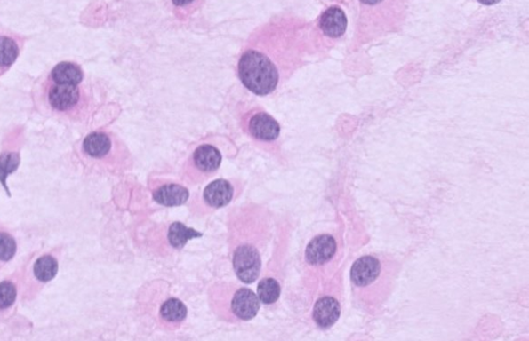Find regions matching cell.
I'll return each mask as SVG.
<instances>
[{"instance_id":"cell-6","label":"cell","mask_w":529,"mask_h":341,"mask_svg":"<svg viewBox=\"0 0 529 341\" xmlns=\"http://www.w3.org/2000/svg\"><path fill=\"white\" fill-rule=\"evenodd\" d=\"M222 159L221 150L213 143L197 145L182 163V182L186 186H195L212 179L219 172Z\"/></svg>"},{"instance_id":"cell-3","label":"cell","mask_w":529,"mask_h":341,"mask_svg":"<svg viewBox=\"0 0 529 341\" xmlns=\"http://www.w3.org/2000/svg\"><path fill=\"white\" fill-rule=\"evenodd\" d=\"M272 237V216L256 203L235 207L228 218V243L237 279L245 284L259 280L263 258Z\"/></svg>"},{"instance_id":"cell-21","label":"cell","mask_w":529,"mask_h":341,"mask_svg":"<svg viewBox=\"0 0 529 341\" xmlns=\"http://www.w3.org/2000/svg\"><path fill=\"white\" fill-rule=\"evenodd\" d=\"M195 0H173V4L177 8H183V6L193 4Z\"/></svg>"},{"instance_id":"cell-22","label":"cell","mask_w":529,"mask_h":341,"mask_svg":"<svg viewBox=\"0 0 529 341\" xmlns=\"http://www.w3.org/2000/svg\"><path fill=\"white\" fill-rule=\"evenodd\" d=\"M360 2L366 5H375L384 2V0H360Z\"/></svg>"},{"instance_id":"cell-19","label":"cell","mask_w":529,"mask_h":341,"mask_svg":"<svg viewBox=\"0 0 529 341\" xmlns=\"http://www.w3.org/2000/svg\"><path fill=\"white\" fill-rule=\"evenodd\" d=\"M20 151L4 150L0 154V183H2L9 197H11V194L8 185H6V179L12 173L16 172L19 166H20Z\"/></svg>"},{"instance_id":"cell-20","label":"cell","mask_w":529,"mask_h":341,"mask_svg":"<svg viewBox=\"0 0 529 341\" xmlns=\"http://www.w3.org/2000/svg\"><path fill=\"white\" fill-rule=\"evenodd\" d=\"M18 244L12 233L0 226V269L10 263L17 254Z\"/></svg>"},{"instance_id":"cell-9","label":"cell","mask_w":529,"mask_h":341,"mask_svg":"<svg viewBox=\"0 0 529 341\" xmlns=\"http://www.w3.org/2000/svg\"><path fill=\"white\" fill-rule=\"evenodd\" d=\"M242 193V183L236 179L210 182L201 194L191 201L189 210L194 217H206L228 207Z\"/></svg>"},{"instance_id":"cell-8","label":"cell","mask_w":529,"mask_h":341,"mask_svg":"<svg viewBox=\"0 0 529 341\" xmlns=\"http://www.w3.org/2000/svg\"><path fill=\"white\" fill-rule=\"evenodd\" d=\"M60 254L59 250H53L24 265L20 295L23 303L35 300L42 289L59 274Z\"/></svg>"},{"instance_id":"cell-12","label":"cell","mask_w":529,"mask_h":341,"mask_svg":"<svg viewBox=\"0 0 529 341\" xmlns=\"http://www.w3.org/2000/svg\"><path fill=\"white\" fill-rule=\"evenodd\" d=\"M203 237V233L184 225L181 222L171 223L162 231V245L164 255L180 251L190 240Z\"/></svg>"},{"instance_id":"cell-16","label":"cell","mask_w":529,"mask_h":341,"mask_svg":"<svg viewBox=\"0 0 529 341\" xmlns=\"http://www.w3.org/2000/svg\"><path fill=\"white\" fill-rule=\"evenodd\" d=\"M25 37L12 33L0 34V77L8 73L20 56Z\"/></svg>"},{"instance_id":"cell-7","label":"cell","mask_w":529,"mask_h":341,"mask_svg":"<svg viewBox=\"0 0 529 341\" xmlns=\"http://www.w3.org/2000/svg\"><path fill=\"white\" fill-rule=\"evenodd\" d=\"M240 126L256 147L270 155L280 149V125L277 120L260 108H252L241 114Z\"/></svg>"},{"instance_id":"cell-13","label":"cell","mask_w":529,"mask_h":341,"mask_svg":"<svg viewBox=\"0 0 529 341\" xmlns=\"http://www.w3.org/2000/svg\"><path fill=\"white\" fill-rule=\"evenodd\" d=\"M382 265L378 258L362 257L353 265L350 279L356 288L367 289L374 286L381 279Z\"/></svg>"},{"instance_id":"cell-15","label":"cell","mask_w":529,"mask_h":341,"mask_svg":"<svg viewBox=\"0 0 529 341\" xmlns=\"http://www.w3.org/2000/svg\"><path fill=\"white\" fill-rule=\"evenodd\" d=\"M335 251L334 238L328 235L317 236L306 246L305 262L311 267L322 266L333 258Z\"/></svg>"},{"instance_id":"cell-14","label":"cell","mask_w":529,"mask_h":341,"mask_svg":"<svg viewBox=\"0 0 529 341\" xmlns=\"http://www.w3.org/2000/svg\"><path fill=\"white\" fill-rule=\"evenodd\" d=\"M23 268L8 279L0 282V318H8L14 312L19 295H21Z\"/></svg>"},{"instance_id":"cell-2","label":"cell","mask_w":529,"mask_h":341,"mask_svg":"<svg viewBox=\"0 0 529 341\" xmlns=\"http://www.w3.org/2000/svg\"><path fill=\"white\" fill-rule=\"evenodd\" d=\"M36 109L62 124L82 125L98 107L92 82L78 63L61 61L38 78L33 88Z\"/></svg>"},{"instance_id":"cell-11","label":"cell","mask_w":529,"mask_h":341,"mask_svg":"<svg viewBox=\"0 0 529 341\" xmlns=\"http://www.w3.org/2000/svg\"><path fill=\"white\" fill-rule=\"evenodd\" d=\"M148 188L153 201L163 207L186 205L190 197L188 188L183 182L164 177H152L148 181Z\"/></svg>"},{"instance_id":"cell-18","label":"cell","mask_w":529,"mask_h":341,"mask_svg":"<svg viewBox=\"0 0 529 341\" xmlns=\"http://www.w3.org/2000/svg\"><path fill=\"white\" fill-rule=\"evenodd\" d=\"M341 317V305L339 301L333 298V297H323L317 301L314 312H312V318L315 323L327 329L333 326Z\"/></svg>"},{"instance_id":"cell-1","label":"cell","mask_w":529,"mask_h":341,"mask_svg":"<svg viewBox=\"0 0 529 341\" xmlns=\"http://www.w3.org/2000/svg\"><path fill=\"white\" fill-rule=\"evenodd\" d=\"M301 41L294 24L272 18L251 35L239 56L238 78L258 97L271 96L301 67Z\"/></svg>"},{"instance_id":"cell-10","label":"cell","mask_w":529,"mask_h":341,"mask_svg":"<svg viewBox=\"0 0 529 341\" xmlns=\"http://www.w3.org/2000/svg\"><path fill=\"white\" fill-rule=\"evenodd\" d=\"M156 306H149L150 309L156 308L155 323L164 331L176 332L186 323L188 319V307L186 303L175 296L162 293L157 296Z\"/></svg>"},{"instance_id":"cell-23","label":"cell","mask_w":529,"mask_h":341,"mask_svg":"<svg viewBox=\"0 0 529 341\" xmlns=\"http://www.w3.org/2000/svg\"><path fill=\"white\" fill-rule=\"evenodd\" d=\"M480 4L484 5H493L501 2V0H477Z\"/></svg>"},{"instance_id":"cell-17","label":"cell","mask_w":529,"mask_h":341,"mask_svg":"<svg viewBox=\"0 0 529 341\" xmlns=\"http://www.w3.org/2000/svg\"><path fill=\"white\" fill-rule=\"evenodd\" d=\"M324 36L330 37V39H339L346 33L348 28V18L340 6H330L329 9L323 12L318 22Z\"/></svg>"},{"instance_id":"cell-4","label":"cell","mask_w":529,"mask_h":341,"mask_svg":"<svg viewBox=\"0 0 529 341\" xmlns=\"http://www.w3.org/2000/svg\"><path fill=\"white\" fill-rule=\"evenodd\" d=\"M75 155L82 167L99 175L121 176L133 165L129 147L115 132L107 130L89 132L76 145Z\"/></svg>"},{"instance_id":"cell-5","label":"cell","mask_w":529,"mask_h":341,"mask_svg":"<svg viewBox=\"0 0 529 341\" xmlns=\"http://www.w3.org/2000/svg\"><path fill=\"white\" fill-rule=\"evenodd\" d=\"M210 311L222 323L238 325L257 317L260 301L250 288L232 282H215L207 290Z\"/></svg>"}]
</instances>
